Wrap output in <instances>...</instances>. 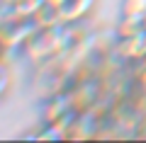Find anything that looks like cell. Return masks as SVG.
I'll return each mask as SVG.
<instances>
[{"mask_svg": "<svg viewBox=\"0 0 146 143\" xmlns=\"http://www.w3.org/2000/svg\"><path fill=\"white\" fill-rule=\"evenodd\" d=\"M76 114H78V109L73 104L68 90L51 92L46 97V102L42 104V121L44 124H54V126L63 129V131L71 126V121L76 119Z\"/></svg>", "mask_w": 146, "mask_h": 143, "instance_id": "6da1fadb", "label": "cell"}, {"mask_svg": "<svg viewBox=\"0 0 146 143\" xmlns=\"http://www.w3.org/2000/svg\"><path fill=\"white\" fill-rule=\"evenodd\" d=\"M93 7L95 0H66L58 7V15H61V22H66V24H80Z\"/></svg>", "mask_w": 146, "mask_h": 143, "instance_id": "7a4b0ae2", "label": "cell"}, {"mask_svg": "<svg viewBox=\"0 0 146 143\" xmlns=\"http://www.w3.org/2000/svg\"><path fill=\"white\" fill-rule=\"evenodd\" d=\"M146 27H144V20L141 17H124L119 15V22L115 27V36L117 39H131V36H139L144 34Z\"/></svg>", "mask_w": 146, "mask_h": 143, "instance_id": "3957f363", "label": "cell"}, {"mask_svg": "<svg viewBox=\"0 0 146 143\" xmlns=\"http://www.w3.org/2000/svg\"><path fill=\"white\" fill-rule=\"evenodd\" d=\"M44 5H46V0H12L10 3L12 12H17V15H22V17H32V20H34V15L42 10Z\"/></svg>", "mask_w": 146, "mask_h": 143, "instance_id": "277c9868", "label": "cell"}, {"mask_svg": "<svg viewBox=\"0 0 146 143\" xmlns=\"http://www.w3.org/2000/svg\"><path fill=\"white\" fill-rule=\"evenodd\" d=\"M122 15L124 17H141L146 15V0H122Z\"/></svg>", "mask_w": 146, "mask_h": 143, "instance_id": "5b68a950", "label": "cell"}, {"mask_svg": "<svg viewBox=\"0 0 146 143\" xmlns=\"http://www.w3.org/2000/svg\"><path fill=\"white\" fill-rule=\"evenodd\" d=\"M131 85H134L136 92L146 95V61L136 63V71H134V78H131Z\"/></svg>", "mask_w": 146, "mask_h": 143, "instance_id": "8992f818", "label": "cell"}, {"mask_svg": "<svg viewBox=\"0 0 146 143\" xmlns=\"http://www.w3.org/2000/svg\"><path fill=\"white\" fill-rule=\"evenodd\" d=\"M7 90H10V73H7V68L0 63V100L7 95Z\"/></svg>", "mask_w": 146, "mask_h": 143, "instance_id": "52a82bcc", "label": "cell"}, {"mask_svg": "<svg viewBox=\"0 0 146 143\" xmlns=\"http://www.w3.org/2000/svg\"><path fill=\"white\" fill-rule=\"evenodd\" d=\"M63 3H66V0H46V5H51V7H56V10H58V7L63 5Z\"/></svg>", "mask_w": 146, "mask_h": 143, "instance_id": "ba28073f", "label": "cell"}, {"mask_svg": "<svg viewBox=\"0 0 146 143\" xmlns=\"http://www.w3.org/2000/svg\"><path fill=\"white\" fill-rule=\"evenodd\" d=\"M144 112H146V100H144Z\"/></svg>", "mask_w": 146, "mask_h": 143, "instance_id": "9c48e42d", "label": "cell"}, {"mask_svg": "<svg viewBox=\"0 0 146 143\" xmlns=\"http://www.w3.org/2000/svg\"><path fill=\"white\" fill-rule=\"evenodd\" d=\"M144 27H146V15H144Z\"/></svg>", "mask_w": 146, "mask_h": 143, "instance_id": "30bf717a", "label": "cell"}]
</instances>
